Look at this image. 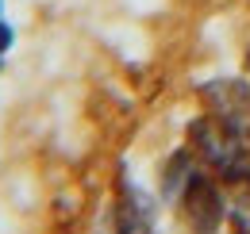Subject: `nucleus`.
I'll use <instances>...</instances> for the list:
<instances>
[{"instance_id": "7ed1b4c3", "label": "nucleus", "mask_w": 250, "mask_h": 234, "mask_svg": "<svg viewBox=\"0 0 250 234\" xmlns=\"http://www.w3.org/2000/svg\"><path fill=\"white\" fill-rule=\"evenodd\" d=\"M0 58H4V54H0Z\"/></svg>"}, {"instance_id": "f257e3e1", "label": "nucleus", "mask_w": 250, "mask_h": 234, "mask_svg": "<svg viewBox=\"0 0 250 234\" xmlns=\"http://www.w3.org/2000/svg\"><path fill=\"white\" fill-rule=\"evenodd\" d=\"M12 42H16V31L0 20V54H8V50H12Z\"/></svg>"}, {"instance_id": "f03ea898", "label": "nucleus", "mask_w": 250, "mask_h": 234, "mask_svg": "<svg viewBox=\"0 0 250 234\" xmlns=\"http://www.w3.org/2000/svg\"><path fill=\"white\" fill-rule=\"evenodd\" d=\"M0 12H4V0H0Z\"/></svg>"}]
</instances>
